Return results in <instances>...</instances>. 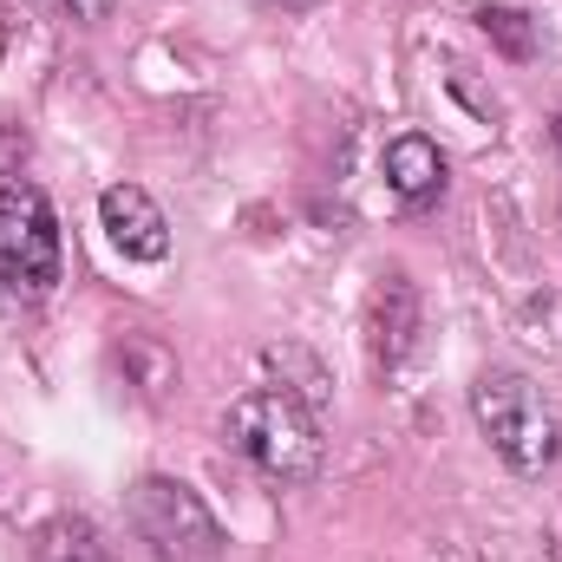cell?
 Listing matches in <instances>:
<instances>
[{"instance_id": "6da1fadb", "label": "cell", "mask_w": 562, "mask_h": 562, "mask_svg": "<svg viewBox=\"0 0 562 562\" xmlns=\"http://www.w3.org/2000/svg\"><path fill=\"white\" fill-rule=\"evenodd\" d=\"M223 438L236 458H249L269 484H314L321 477V458H327V438L321 419L301 393L288 386H256L243 393L229 413H223Z\"/></svg>"}, {"instance_id": "7a4b0ae2", "label": "cell", "mask_w": 562, "mask_h": 562, "mask_svg": "<svg viewBox=\"0 0 562 562\" xmlns=\"http://www.w3.org/2000/svg\"><path fill=\"white\" fill-rule=\"evenodd\" d=\"M471 419L484 431V445L504 458V471H517V477H543L562 458L557 406L524 367H484L471 380Z\"/></svg>"}, {"instance_id": "3957f363", "label": "cell", "mask_w": 562, "mask_h": 562, "mask_svg": "<svg viewBox=\"0 0 562 562\" xmlns=\"http://www.w3.org/2000/svg\"><path fill=\"white\" fill-rule=\"evenodd\" d=\"M125 517H132V537L157 562H216L223 543H229L216 510L203 504V491H190L183 477H164V471H150V477L132 484Z\"/></svg>"}, {"instance_id": "277c9868", "label": "cell", "mask_w": 562, "mask_h": 562, "mask_svg": "<svg viewBox=\"0 0 562 562\" xmlns=\"http://www.w3.org/2000/svg\"><path fill=\"white\" fill-rule=\"evenodd\" d=\"M59 288V216L40 183H0V301H46Z\"/></svg>"}, {"instance_id": "5b68a950", "label": "cell", "mask_w": 562, "mask_h": 562, "mask_svg": "<svg viewBox=\"0 0 562 562\" xmlns=\"http://www.w3.org/2000/svg\"><path fill=\"white\" fill-rule=\"evenodd\" d=\"M413 347H419V288H413V276L386 269L367 294V360L380 373H393Z\"/></svg>"}, {"instance_id": "8992f818", "label": "cell", "mask_w": 562, "mask_h": 562, "mask_svg": "<svg viewBox=\"0 0 562 562\" xmlns=\"http://www.w3.org/2000/svg\"><path fill=\"white\" fill-rule=\"evenodd\" d=\"M99 223H105V236H112V249L125 262H164L170 256V223L150 203V190H138V183H112L99 196Z\"/></svg>"}, {"instance_id": "52a82bcc", "label": "cell", "mask_w": 562, "mask_h": 562, "mask_svg": "<svg viewBox=\"0 0 562 562\" xmlns=\"http://www.w3.org/2000/svg\"><path fill=\"white\" fill-rule=\"evenodd\" d=\"M386 190L400 196V210H431L438 196H445V183H451V164H445V150L425 138V132H400V138L386 144Z\"/></svg>"}, {"instance_id": "ba28073f", "label": "cell", "mask_w": 562, "mask_h": 562, "mask_svg": "<svg viewBox=\"0 0 562 562\" xmlns=\"http://www.w3.org/2000/svg\"><path fill=\"white\" fill-rule=\"evenodd\" d=\"M33 562H119V550L105 543V530L79 510H59L33 530Z\"/></svg>"}, {"instance_id": "9c48e42d", "label": "cell", "mask_w": 562, "mask_h": 562, "mask_svg": "<svg viewBox=\"0 0 562 562\" xmlns=\"http://www.w3.org/2000/svg\"><path fill=\"white\" fill-rule=\"evenodd\" d=\"M477 33L504 53V59H517V66H530L537 59V20L524 13V7H504V0H491V7H477Z\"/></svg>"}, {"instance_id": "30bf717a", "label": "cell", "mask_w": 562, "mask_h": 562, "mask_svg": "<svg viewBox=\"0 0 562 562\" xmlns=\"http://www.w3.org/2000/svg\"><path fill=\"white\" fill-rule=\"evenodd\" d=\"M119 360L132 367V380H138V393L150 400V406L170 400V386H177V360H170L150 334H125V340H119Z\"/></svg>"}, {"instance_id": "8fae6325", "label": "cell", "mask_w": 562, "mask_h": 562, "mask_svg": "<svg viewBox=\"0 0 562 562\" xmlns=\"http://www.w3.org/2000/svg\"><path fill=\"white\" fill-rule=\"evenodd\" d=\"M59 7H66L72 20H86V26H99V20H112V7H119V0H59Z\"/></svg>"}, {"instance_id": "7c38bea8", "label": "cell", "mask_w": 562, "mask_h": 562, "mask_svg": "<svg viewBox=\"0 0 562 562\" xmlns=\"http://www.w3.org/2000/svg\"><path fill=\"white\" fill-rule=\"evenodd\" d=\"M276 7H314V0H276Z\"/></svg>"}, {"instance_id": "4fadbf2b", "label": "cell", "mask_w": 562, "mask_h": 562, "mask_svg": "<svg viewBox=\"0 0 562 562\" xmlns=\"http://www.w3.org/2000/svg\"><path fill=\"white\" fill-rule=\"evenodd\" d=\"M557 144H562V119H557Z\"/></svg>"}]
</instances>
